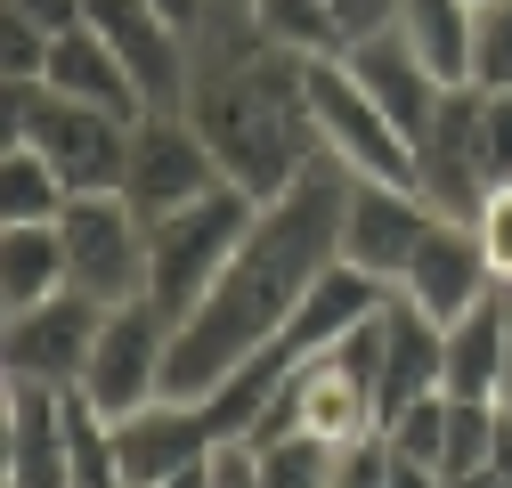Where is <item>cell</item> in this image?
I'll list each match as a JSON object with an SVG mask.
<instances>
[{
	"label": "cell",
	"instance_id": "obj_1",
	"mask_svg": "<svg viewBox=\"0 0 512 488\" xmlns=\"http://www.w3.org/2000/svg\"><path fill=\"white\" fill-rule=\"evenodd\" d=\"M350 188H358V171L334 163V155H317L285 196H269L261 212H252V236L236 244L228 277L171 326L163 399H212L252 350L285 334V318L309 301V285L342 261Z\"/></svg>",
	"mask_w": 512,
	"mask_h": 488
},
{
	"label": "cell",
	"instance_id": "obj_2",
	"mask_svg": "<svg viewBox=\"0 0 512 488\" xmlns=\"http://www.w3.org/2000/svg\"><path fill=\"white\" fill-rule=\"evenodd\" d=\"M252 212H261V196H244L236 179H228V188H212L204 204H187L171 220H147V301H155L171 326L228 277L236 244L252 236Z\"/></svg>",
	"mask_w": 512,
	"mask_h": 488
},
{
	"label": "cell",
	"instance_id": "obj_3",
	"mask_svg": "<svg viewBox=\"0 0 512 488\" xmlns=\"http://www.w3.org/2000/svg\"><path fill=\"white\" fill-rule=\"evenodd\" d=\"M0 114H9V139L41 147L74 196H106V188H122V171H131V131L139 122H122L106 106L57 98L49 82H9Z\"/></svg>",
	"mask_w": 512,
	"mask_h": 488
},
{
	"label": "cell",
	"instance_id": "obj_4",
	"mask_svg": "<svg viewBox=\"0 0 512 488\" xmlns=\"http://www.w3.org/2000/svg\"><path fill=\"white\" fill-rule=\"evenodd\" d=\"M212 188H228V171L212 155V139L196 131L187 106H147L131 131V171H122V196L139 220H171L187 204H204Z\"/></svg>",
	"mask_w": 512,
	"mask_h": 488
},
{
	"label": "cell",
	"instance_id": "obj_5",
	"mask_svg": "<svg viewBox=\"0 0 512 488\" xmlns=\"http://www.w3.org/2000/svg\"><path fill=\"white\" fill-rule=\"evenodd\" d=\"M309 114H317V139H326L334 163H350L358 179L415 188V139L366 98V82L342 66V57H309Z\"/></svg>",
	"mask_w": 512,
	"mask_h": 488
},
{
	"label": "cell",
	"instance_id": "obj_6",
	"mask_svg": "<svg viewBox=\"0 0 512 488\" xmlns=\"http://www.w3.org/2000/svg\"><path fill=\"white\" fill-rule=\"evenodd\" d=\"M415 188L439 220H472L480 196L496 188V163H488V90L480 82H447L431 131L415 139Z\"/></svg>",
	"mask_w": 512,
	"mask_h": 488
},
{
	"label": "cell",
	"instance_id": "obj_7",
	"mask_svg": "<svg viewBox=\"0 0 512 488\" xmlns=\"http://www.w3.org/2000/svg\"><path fill=\"white\" fill-rule=\"evenodd\" d=\"M57 236H66V277L74 293L90 301H131L147 293V220L131 212V196L106 188V196H74L66 212H57Z\"/></svg>",
	"mask_w": 512,
	"mask_h": 488
},
{
	"label": "cell",
	"instance_id": "obj_8",
	"mask_svg": "<svg viewBox=\"0 0 512 488\" xmlns=\"http://www.w3.org/2000/svg\"><path fill=\"white\" fill-rule=\"evenodd\" d=\"M163 358H171V318L155 310L147 293H131V301H114V310H106L98 350H90V366H82L74 391L98 415H139L147 399H163Z\"/></svg>",
	"mask_w": 512,
	"mask_h": 488
},
{
	"label": "cell",
	"instance_id": "obj_9",
	"mask_svg": "<svg viewBox=\"0 0 512 488\" xmlns=\"http://www.w3.org/2000/svg\"><path fill=\"white\" fill-rule=\"evenodd\" d=\"M98 326H106V301H90V293L66 285V293L33 301V310H9V326H0V358H9V375L74 391L90 350H98Z\"/></svg>",
	"mask_w": 512,
	"mask_h": 488
},
{
	"label": "cell",
	"instance_id": "obj_10",
	"mask_svg": "<svg viewBox=\"0 0 512 488\" xmlns=\"http://www.w3.org/2000/svg\"><path fill=\"white\" fill-rule=\"evenodd\" d=\"M74 480V391L9 375V423H0V488H66Z\"/></svg>",
	"mask_w": 512,
	"mask_h": 488
},
{
	"label": "cell",
	"instance_id": "obj_11",
	"mask_svg": "<svg viewBox=\"0 0 512 488\" xmlns=\"http://www.w3.org/2000/svg\"><path fill=\"white\" fill-rule=\"evenodd\" d=\"M82 25H98L114 41V57L131 66V82L147 90V106H187V82H196V41H187L155 0H90Z\"/></svg>",
	"mask_w": 512,
	"mask_h": 488
},
{
	"label": "cell",
	"instance_id": "obj_12",
	"mask_svg": "<svg viewBox=\"0 0 512 488\" xmlns=\"http://www.w3.org/2000/svg\"><path fill=\"white\" fill-rule=\"evenodd\" d=\"M439 228V212L423 204V188H391V179H358L350 188V220H342V261L366 269L374 285H399L407 261L423 253V236Z\"/></svg>",
	"mask_w": 512,
	"mask_h": 488
},
{
	"label": "cell",
	"instance_id": "obj_13",
	"mask_svg": "<svg viewBox=\"0 0 512 488\" xmlns=\"http://www.w3.org/2000/svg\"><path fill=\"white\" fill-rule=\"evenodd\" d=\"M342 66L366 82V98L382 106V114H391L399 122V131L407 139H423L431 131V114H439V98H447V82L431 74V57L399 33V25H382V33H366V41H350L342 49Z\"/></svg>",
	"mask_w": 512,
	"mask_h": 488
},
{
	"label": "cell",
	"instance_id": "obj_14",
	"mask_svg": "<svg viewBox=\"0 0 512 488\" xmlns=\"http://www.w3.org/2000/svg\"><path fill=\"white\" fill-rule=\"evenodd\" d=\"M391 293H407L431 326H456L472 301H488V293H496V277H488V261H480V236H472L464 220H439Z\"/></svg>",
	"mask_w": 512,
	"mask_h": 488
},
{
	"label": "cell",
	"instance_id": "obj_15",
	"mask_svg": "<svg viewBox=\"0 0 512 488\" xmlns=\"http://www.w3.org/2000/svg\"><path fill=\"white\" fill-rule=\"evenodd\" d=\"M114 448H122V472H131V488L147 480H171L187 464H204L220 440L196 399H147L139 415H114Z\"/></svg>",
	"mask_w": 512,
	"mask_h": 488
},
{
	"label": "cell",
	"instance_id": "obj_16",
	"mask_svg": "<svg viewBox=\"0 0 512 488\" xmlns=\"http://www.w3.org/2000/svg\"><path fill=\"white\" fill-rule=\"evenodd\" d=\"M447 391V326H431L407 293H382V423Z\"/></svg>",
	"mask_w": 512,
	"mask_h": 488
},
{
	"label": "cell",
	"instance_id": "obj_17",
	"mask_svg": "<svg viewBox=\"0 0 512 488\" xmlns=\"http://www.w3.org/2000/svg\"><path fill=\"white\" fill-rule=\"evenodd\" d=\"M57 98H82V106H106V114H122V122H139L147 114V90L131 82V66L114 57V41L98 33V25H66L49 41V74H41Z\"/></svg>",
	"mask_w": 512,
	"mask_h": 488
},
{
	"label": "cell",
	"instance_id": "obj_18",
	"mask_svg": "<svg viewBox=\"0 0 512 488\" xmlns=\"http://www.w3.org/2000/svg\"><path fill=\"white\" fill-rule=\"evenodd\" d=\"M504 358H512V293L496 285L488 301L447 326V399H496L504 391Z\"/></svg>",
	"mask_w": 512,
	"mask_h": 488
},
{
	"label": "cell",
	"instance_id": "obj_19",
	"mask_svg": "<svg viewBox=\"0 0 512 488\" xmlns=\"http://www.w3.org/2000/svg\"><path fill=\"white\" fill-rule=\"evenodd\" d=\"M66 236H57V220H9V236H0V310H33V301L66 293Z\"/></svg>",
	"mask_w": 512,
	"mask_h": 488
},
{
	"label": "cell",
	"instance_id": "obj_20",
	"mask_svg": "<svg viewBox=\"0 0 512 488\" xmlns=\"http://www.w3.org/2000/svg\"><path fill=\"white\" fill-rule=\"evenodd\" d=\"M391 25L431 57L439 82H472V0H399Z\"/></svg>",
	"mask_w": 512,
	"mask_h": 488
},
{
	"label": "cell",
	"instance_id": "obj_21",
	"mask_svg": "<svg viewBox=\"0 0 512 488\" xmlns=\"http://www.w3.org/2000/svg\"><path fill=\"white\" fill-rule=\"evenodd\" d=\"M74 204V188L57 179V163L25 139H9V155H0V220H57Z\"/></svg>",
	"mask_w": 512,
	"mask_h": 488
},
{
	"label": "cell",
	"instance_id": "obj_22",
	"mask_svg": "<svg viewBox=\"0 0 512 488\" xmlns=\"http://www.w3.org/2000/svg\"><path fill=\"white\" fill-rule=\"evenodd\" d=\"M252 25H261L277 49H293V57H342L350 49L334 0H252Z\"/></svg>",
	"mask_w": 512,
	"mask_h": 488
},
{
	"label": "cell",
	"instance_id": "obj_23",
	"mask_svg": "<svg viewBox=\"0 0 512 488\" xmlns=\"http://www.w3.org/2000/svg\"><path fill=\"white\" fill-rule=\"evenodd\" d=\"M496 432H504L496 399H447V448H439V472L456 480V472L496 464Z\"/></svg>",
	"mask_w": 512,
	"mask_h": 488
},
{
	"label": "cell",
	"instance_id": "obj_24",
	"mask_svg": "<svg viewBox=\"0 0 512 488\" xmlns=\"http://www.w3.org/2000/svg\"><path fill=\"white\" fill-rule=\"evenodd\" d=\"M252 464H261V488H334V448L309 440V432H285L269 448H252Z\"/></svg>",
	"mask_w": 512,
	"mask_h": 488
},
{
	"label": "cell",
	"instance_id": "obj_25",
	"mask_svg": "<svg viewBox=\"0 0 512 488\" xmlns=\"http://www.w3.org/2000/svg\"><path fill=\"white\" fill-rule=\"evenodd\" d=\"M472 82L512 90V0H472Z\"/></svg>",
	"mask_w": 512,
	"mask_h": 488
},
{
	"label": "cell",
	"instance_id": "obj_26",
	"mask_svg": "<svg viewBox=\"0 0 512 488\" xmlns=\"http://www.w3.org/2000/svg\"><path fill=\"white\" fill-rule=\"evenodd\" d=\"M464 228L480 236V261H488V277L512 293V179H496V188L480 196V212H472Z\"/></svg>",
	"mask_w": 512,
	"mask_h": 488
},
{
	"label": "cell",
	"instance_id": "obj_27",
	"mask_svg": "<svg viewBox=\"0 0 512 488\" xmlns=\"http://www.w3.org/2000/svg\"><path fill=\"white\" fill-rule=\"evenodd\" d=\"M382 440H391L399 456H423V464H439V448H447V391H431V399L399 407L391 423H382Z\"/></svg>",
	"mask_w": 512,
	"mask_h": 488
},
{
	"label": "cell",
	"instance_id": "obj_28",
	"mask_svg": "<svg viewBox=\"0 0 512 488\" xmlns=\"http://www.w3.org/2000/svg\"><path fill=\"white\" fill-rule=\"evenodd\" d=\"M49 41H57L49 25L0 9V74H9V82H41V74H49Z\"/></svg>",
	"mask_w": 512,
	"mask_h": 488
},
{
	"label": "cell",
	"instance_id": "obj_29",
	"mask_svg": "<svg viewBox=\"0 0 512 488\" xmlns=\"http://www.w3.org/2000/svg\"><path fill=\"white\" fill-rule=\"evenodd\" d=\"M334 488H391V440H358V448H342L334 456Z\"/></svg>",
	"mask_w": 512,
	"mask_h": 488
},
{
	"label": "cell",
	"instance_id": "obj_30",
	"mask_svg": "<svg viewBox=\"0 0 512 488\" xmlns=\"http://www.w3.org/2000/svg\"><path fill=\"white\" fill-rule=\"evenodd\" d=\"M488 163L496 179H512V90H488Z\"/></svg>",
	"mask_w": 512,
	"mask_h": 488
},
{
	"label": "cell",
	"instance_id": "obj_31",
	"mask_svg": "<svg viewBox=\"0 0 512 488\" xmlns=\"http://www.w3.org/2000/svg\"><path fill=\"white\" fill-rule=\"evenodd\" d=\"M212 488H261V464H252L244 440H220L212 448Z\"/></svg>",
	"mask_w": 512,
	"mask_h": 488
},
{
	"label": "cell",
	"instance_id": "obj_32",
	"mask_svg": "<svg viewBox=\"0 0 512 488\" xmlns=\"http://www.w3.org/2000/svg\"><path fill=\"white\" fill-rule=\"evenodd\" d=\"M334 17H342L350 41H366V33H382V25L399 17V0H334Z\"/></svg>",
	"mask_w": 512,
	"mask_h": 488
},
{
	"label": "cell",
	"instance_id": "obj_33",
	"mask_svg": "<svg viewBox=\"0 0 512 488\" xmlns=\"http://www.w3.org/2000/svg\"><path fill=\"white\" fill-rule=\"evenodd\" d=\"M17 17H33V25H49V33H66V25H82V9L90 0H9Z\"/></svg>",
	"mask_w": 512,
	"mask_h": 488
},
{
	"label": "cell",
	"instance_id": "obj_34",
	"mask_svg": "<svg viewBox=\"0 0 512 488\" xmlns=\"http://www.w3.org/2000/svg\"><path fill=\"white\" fill-rule=\"evenodd\" d=\"M391 488H447V472L423 464V456H399V448H391Z\"/></svg>",
	"mask_w": 512,
	"mask_h": 488
},
{
	"label": "cell",
	"instance_id": "obj_35",
	"mask_svg": "<svg viewBox=\"0 0 512 488\" xmlns=\"http://www.w3.org/2000/svg\"><path fill=\"white\" fill-rule=\"evenodd\" d=\"M155 9H163V17H171L187 41H196V17H204V0H155Z\"/></svg>",
	"mask_w": 512,
	"mask_h": 488
},
{
	"label": "cell",
	"instance_id": "obj_36",
	"mask_svg": "<svg viewBox=\"0 0 512 488\" xmlns=\"http://www.w3.org/2000/svg\"><path fill=\"white\" fill-rule=\"evenodd\" d=\"M447 488H512V472H504V464H480V472H456Z\"/></svg>",
	"mask_w": 512,
	"mask_h": 488
},
{
	"label": "cell",
	"instance_id": "obj_37",
	"mask_svg": "<svg viewBox=\"0 0 512 488\" xmlns=\"http://www.w3.org/2000/svg\"><path fill=\"white\" fill-rule=\"evenodd\" d=\"M147 488H212V456L187 464V472H171V480H147Z\"/></svg>",
	"mask_w": 512,
	"mask_h": 488
}]
</instances>
